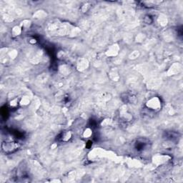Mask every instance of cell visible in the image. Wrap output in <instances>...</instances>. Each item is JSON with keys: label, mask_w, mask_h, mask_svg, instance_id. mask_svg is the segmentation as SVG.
<instances>
[{"label": "cell", "mask_w": 183, "mask_h": 183, "mask_svg": "<svg viewBox=\"0 0 183 183\" xmlns=\"http://www.w3.org/2000/svg\"><path fill=\"white\" fill-rule=\"evenodd\" d=\"M148 107L150 108V110H159V108L161 107V103L160 100L157 98V97H154V98L151 99L150 100H149L147 103Z\"/></svg>", "instance_id": "obj_1"}, {"label": "cell", "mask_w": 183, "mask_h": 183, "mask_svg": "<svg viewBox=\"0 0 183 183\" xmlns=\"http://www.w3.org/2000/svg\"><path fill=\"white\" fill-rule=\"evenodd\" d=\"M17 148V145L14 142H9L8 144H5V148L3 147V150H5V152H12L14 150H16Z\"/></svg>", "instance_id": "obj_2"}]
</instances>
